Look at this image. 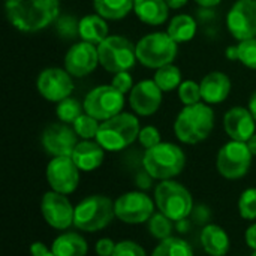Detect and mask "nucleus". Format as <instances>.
<instances>
[{
  "label": "nucleus",
  "mask_w": 256,
  "mask_h": 256,
  "mask_svg": "<svg viewBox=\"0 0 256 256\" xmlns=\"http://www.w3.org/2000/svg\"><path fill=\"white\" fill-rule=\"evenodd\" d=\"M9 22L20 32L33 33L52 24L60 12L58 0H6Z\"/></svg>",
  "instance_id": "obj_1"
},
{
  "label": "nucleus",
  "mask_w": 256,
  "mask_h": 256,
  "mask_svg": "<svg viewBox=\"0 0 256 256\" xmlns=\"http://www.w3.org/2000/svg\"><path fill=\"white\" fill-rule=\"evenodd\" d=\"M214 126V112L206 104L186 105L176 118V136L184 144H198L208 138Z\"/></svg>",
  "instance_id": "obj_2"
},
{
  "label": "nucleus",
  "mask_w": 256,
  "mask_h": 256,
  "mask_svg": "<svg viewBox=\"0 0 256 256\" xmlns=\"http://www.w3.org/2000/svg\"><path fill=\"white\" fill-rule=\"evenodd\" d=\"M140 130V122L135 116L120 112L100 123L96 141L108 152H120L138 140Z\"/></svg>",
  "instance_id": "obj_3"
},
{
  "label": "nucleus",
  "mask_w": 256,
  "mask_h": 256,
  "mask_svg": "<svg viewBox=\"0 0 256 256\" xmlns=\"http://www.w3.org/2000/svg\"><path fill=\"white\" fill-rule=\"evenodd\" d=\"M142 165L146 172L153 178L171 180L183 171L186 156L178 146L172 142H160L156 147L146 150Z\"/></svg>",
  "instance_id": "obj_4"
},
{
  "label": "nucleus",
  "mask_w": 256,
  "mask_h": 256,
  "mask_svg": "<svg viewBox=\"0 0 256 256\" xmlns=\"http://www.w3.org/2000/svg\"><path fill=\"white\" fill-rule=\"evenodd\" d=\"M116 218L114 202L105 195H90L75 207L74 225L86 232L106 228Z\"/></svg>",
  "instance_id": "obj_5"
},
{
  "label": "nucleus",
  "mask_w": 256,
  "mask_h": 256,
  "mask_svg": "<svg viewBox=\"0 0 256 256\" xmlns=\"http://www.w3.org/2000/svg\"><path fill=\"white\" fill-rule=\"evenodd\" d=\"M154 202L160 213L172 222L188 219L194 212V201L190 192L180 183L172 180H162L154 189Z\"/></svg>",
  "instance_id": "obj_6"
},
{
  "label": "nucleus",
  "mask_w": 256,
  "mask_h": 256,
  "mask_svg": "<svg viewBox=\"0 0 256 256\" xmlns=\"http://www.w3.org/2000/svg\"><path fill=\"white\" fill-rule=\"evenodd\" d=\"M177 56V42L164 32H156L144 36L136 44L138 62L152 69H159L171 64Z\"/></svg>",
  "instance_id": "obj_7"
},
{
  "label": "nucleus",
  "mask_w": 256,
  "mask_h": 256,
  "mask_svg": "<svg viewBox=\"0 0 256 256\" xmlns=\"http://www.w3.org/2000/svg\"><path fill=\"white\" fill-rule=\"evenodd\" d=\"M99 63L111 74L126 72L134 68L136 58V45L123 36H108L98 45Z\"/></svg>",
  "instance_id": "obj_8"
},
{
  "label": "nucleus",
  "mask_w": 256,
  "mask_h": 256,
  "mask_svg": "<svg viewBox=\"0 0 256 256\" xmlns=\"http://www.w3.org/2000/svg\"><path fill=\"white\" fill-rule=\"evenodd\" d=\"M252 156L246 142L232 140L219 150L216 160L218 171L228 180H238L248 174L252 165Z\"/></svg>",
  "instance_id": "obj_9"
},
{
  "label": "nucleus",
  "mask_w": 256,
  "mask_h": 256,
  "mask_svg": "<svg viewBox=\"0 0 256 256\" xmlns=\"http://www.w3.org/2000/svg\"><path fill=\"white\" fill-rule=\"evenodd\" d=\"M84 112L96 120H108L122 112L124 106V94L112 86H99L87 93L84 99Z\"/></svg>",
  "instance_id": "obj_10"
},
{
  "label": "nucleus",
  "mask_w": 256,
  "mask_h": 256,
  "mask_svg": "<svg viewBox=\"0 0 256 256\" xmlns=\"http://www.w3.org/2000/svg\"><path fill=\"white\" fill-rule=\"evenodd\" d=\"M116 218L128 225H140L154 214V201L144 192H128L114 202Z\"/></svg>",
  "instance_id": "obj_11"
},
{
  "label": "nucleus",
  "mask_w": 256,
  "mask_h": 256,
  "mask_svg": "<svg viewBox=\"0 0 256 256\" xmlns=\"http://www.w3.org/2000/svg\"><path fill=\"white\" fill-rule=\"evenodd\" d=\"M80 171L70 156L52 158L46 166V182L54 192L69 195L78 188Z\"/></svg>",
  "instance_id": "obj_12"
},
{
  "label": "nucleus",
  "mask_w": 256,
  "mask_h": 256,
  "mask_svg": "<svg viewBox=\"0 0 256 256\" xmlns=\"http://www.w3.org/2000/svg\"><path fill=\"white\" fill-rule=\"evenodd\" d=\"M70 76L72 75L66 69L46 68L38 76V92L44 99L58 104L63 99L69 98L74 90V82Z\"/></svg>",
  "instance_id": "obj_13"
},
{
  "label": "nucleus",
  "mask_w": 256,
  "mask_h": 256,
  "mask_svg": "<svg viewBox=\"0 0 256 256\" xmlns=\"http://www.w3.org/2000/svg\"><path fill=\"white\" fill-rule=\"evenodd\" d=\"M226 24L240 42L256 38V0H237L228 12Z\"/></svg>",
  "instance_id": "obj_14"
},
{
  "label": "nucleus",
  "mask_w": 256,
  "mask_h": 256,
  "mask_svg": "<svg viewBox=\"0 0 256 256\" xmlns=\"http://www.w3.org/2000/svg\"><path fill=\"white\" fill-rule=\"evenodd\" d=\"M40 212L45 222L54 230H68L74 225L75 207L63 194L46 192L40 202Z\"/></svg>",
  "instance_id": "obj_15"
},
{
  "label": "nucleus",
  "mask_w": 256,
  "mask_h": 256,
  "mask_svg": "<svg viewBox=\"0 0 256 256\" xmlns=\"http://www.w3.org/2000/svg\"><path fill=\"white\" fill-rule=\"evenodd\" d=\"M78 146V135L74 128H69L66 123L50 124L42 134V147L44 150L54 156H72L75 147Z\"/></svg>",
  "instance_id": "obj_16"
},
{
  "label": "nucleus",
  "mask_w": 256,
  "mask_h": 256,
  "mask_svg": "<svg viewBox=\"0 0 256 256\" xmlns=\"http://www.w3.org/2000/svg\"><path fill=\"white\" fill-rule=\"evenodd\" d=\"M99 64L98 48L88 42H78L64 56V69L72 76H86L92 74Z\"/></svg>",
  "instance_id": "obj_17"
},
{
  "label": "nucleus",
  "mask_w": 256,
  "mask_h": 256,
  "mask_svg": "<svg viewBox=\"0 0 256 256\" xmlns=\"http://www.w3.org/2000/svg\"><path fill=\"white\" fill-rule=\"evenodd\" d=\"M129 104L140 116L154 114L162 104V90L154 80H144L134 86L129 93Z\"/></svg>",
  "instance_id": "obj_18"
},
{
  "label": "nucleus",
  "mask_w": 256,
  "mask_h": 256,
  "mask_svg": "<svg viewBox=\"0 0 256 256\" xmlns=\"http://www.w3.org/2000/svg\"><path fill=\"white\" fill-rule=\"evenodd\" d=\"M255 118L249 108L234 106L224 117L225 132L234 141L248 142L255 134Z\"/></svg>",
  "instance_id": "obj_19"
},
{
  "label": "nucleus",
  "mask_w": 256,
  "mask_h": 256,
  "mask_svg": "<svg viewBox=\"0 0 256 256\" xmlns=\"http://www.w3.org/2000/svg\"><path fill=\"white\" fill-rule=\"evenodd\" d=\"M70 158L74 159V162L81 171H86V172L94 171L104 162L105 148L98 141L82 140L81 142H78Z\"/></svg>",
  "instance_id": "obj_20"
},
{
  "label": "nucleus",
  "mask_w": 256,
  "mask_h": 256,
  "mask_svg": "<svg viewBox=\"0 0 256 256\" xmlns=\"http://www.w3.org/2000/svg\"><path fill=\"white\" fill-rule=\"evenodd\" d=\"M201 98L207 104L224 102L231 92V80L224 72H210L200 82Z\"/></svg>",
  "instance_id": "obj_21"
},
{
  "label": "nucleus",
  "mask_w": 256,
  "mask_h": 256,
  "mask_svg": "<svg viewBox=\"0 0 256 256\" xmlns=\"http://www.w3.org/2000/svg\"><path fill=\"white\" fill-rule=\"evenodd\" d=\"M168 4L165 0H135L134 10L136 16L150 26H160L168 18Z\"/></svg>",
  "instance_id": "obj_22"
},
{
  "label": "nucleus",
  "mask_w": 256,
  "mask_h": 256,
  "mask_svg": "<svg viewBox=\"0 0 256 256\" xmlns=\"http://www.w3.org/2000/svg\"><path fill=\"white\" fill-rule=\"evenodd\" d=\"M201 244L210 256H225L230 250V237L219 225H206L201 232Z\"/></svg>",
  "instance_id": "obj_23"
},
{
  "label": "nucleus",
  "mask_w": 256,
  "mask_h": 256,
  "mask_svg": "<svg viewBox=\"0 0 256 256\" xmlns=\"http://www.w3.org/2000/svg\"><path fill=\"white\" fill-rule=\"evenodd\" d=\"M78 34L84 42L99 45L108 38L106 20L100 15H86L78 22Z\"/></svg>",
  "instance_id": "obj_24"
},
{
  "label": "nucleus",
  "mask_w": 256,
  "mask_h": 256,
  "mask_svg": "<svg viewBox=\"0 0 256 256\" xmlns=\"http://www.w3.org/2000/svg\"><path fill=\"white\" fill-rule=\"evenodd\" d=\"M51 250L56 256H86L88 244L82 236L76 232H66L52 242Z\"/></svg>",
  "instance_id": "obj_25"
},
{
  "label": "nucleus",
  "mask_w": 256,
  "mask_h": 256,
  "mask_svg": "<svg viewBox=\"0 0 256 256\" xmlns=\"http://www.w3.org/2000/svg\"><path fill=\"white\" fill-rule=\"evenodd\" d=\"M177 44H183V42H189L190 39H194L195 33H196V22L190 15L186 14H180L177 16H174L168 26V32H166Z\"/></svg>",
  "instance_id": "obj_26"
},
{
  "label": "nucleus",
  "mask_w": 256,
  "mask_h": 256,
  "mask_svg": "<svg viewBox=\"0 0 256 256\" xmlns=\"http://www.w3.org/2000/svg\"><path fill=\"white\" fill-rule=\"evenodd\" d=\"M135 0H93L98 15L105 20H122L134 8Z\"/></svg>",
  "instance_id": "obj_27"
},
{
  "label": "nucleus",
  "mask_w": 256,
  "mask_h": 256,
  "mask_svg": "<svg viewBox=\"0 0 256 256\" xmlns=\"http://www.w3.org/2000/svg\"><path fill=\"white\" fill-rule=\"evenodd\" d=\"M152 256H194V250L186 240L180 237H170L156 246Z\"/></svg>",
  "instance_id": "obj_28"
},
{
  "label": "nucleus",
  "mask_w": 256,
  "mask_h": 256,
  "mask_svg": "<svg viewBox=\"0 0 256 256\" xmlns=\"http://www.w3.org/2000/svg\"><path fill=\"white\" fill-rule=\"evenodd\" d=\"M154 82L158 84V87L162 92H171L177 87H180L182 84V72L177 66L171 64H165L159 69H156L154 74Z\"/></svg>",
  "instance_id": "obj_29"
},
{
  "label": "nucleus",
  "mask_w": 256,
  "mask_h": 256,
  "mask_svg": "<svg viewBox=\"0 0 256 256\" xmlns=\"http://www.w3.org/2000/svg\"><path fill=\"white\" fill-rule=\"evenodd\" d=\"M172 230H174V225H172V220L170 218H166L164 213H156L150 218L148 220V231L152 234V237L158 238V240H166L170 237H172Z\"/></svg>",
  "instance_id": "obj_30"
},
{
  "label": "nucleus",
  "mask_w": 256,
  "mask_h": 256,
  "mask_svg": "<svg viewBox=\"0 0 256 256\" xmlns=\"http://www.w3.org/2000/svg\"><path fill=\"white\" fill-rule=\"evenodd\" d=\"M82 108L84 106H81V104L76 99L66 98L62 102H58V105L56 108V114L62 123H66V124L72 123L74 124V122L82 114Z\"/></svg>",
  "instance_id": "obj_31"
},
{
  "label": "nucleus",
  "mask_w": 256,
  "mask_h": 256,
  "mask_svg": "<svg viewBox=\"0 0 256 256\" xmlns=\"http://www.w3.org/2000/svg\"><path fill=\"white\" fill-rule=\"evenodd\" d=\"M99 120H96L94 117H92L90 114L84 112L81 114L72 124V128L75 129L76 135L82 140H92L96 138L98 132H99Z\"/></svg>",
  "instance_id": "obj_32"
},
{
  "label": "nucleus",
  "mask_w": 256,
  "mask_h": 256,
  "mask_svg": "<svg viewBox=\"0 0 256 256\" xmlns=\"http://www.w3.org/2000/svg\"><path fill=\"white\" fill-rule=\"evenodd\" d=\"M238 212L243 219H256V188L246 189L238 200Z\"/></svg>",
  "instance_id": "obj_33"
},
{
  "label": "nucleus",
  "mask_w": 256,
  "mask_h": 256,
  "mask_svg": "<svg viewBox=\"0 0 256 256\" xmlns=\"http://www.w3.org/2000/svg\"><path fill=\"white\" fill-rule=\"evenodd\" d=\"M178 98L186 105H195L200 102L201 98V86L195 81H183L178 87Z\"/></svg>",
  "instance_id": "obj_34"
},
{
  "label": "nucleus",
  "mask_w": 256,
  "mask_h": 256,
  "mask_svg": "<svg viewBox=\"0 0 256 256\" xmlns=\"http://www.w3.org/2000/svg\"><path fill=\"white\" fill-rule=\"evenodd\" d=\"M237 46H238V60L244 66L256 69V38L242 40Z\"/></svg>",
  "instance_id": "obj_35"
},
{
  "label": "nucleus",
  "mask_w": 256,
  "mask_h": 256,
  "mask_svg": "<svg viewBox=\"0 0 256 256\" xmlns=\"http://www.w3.org/2000/svg\"><path fill=\"white\" fill-rule=\"evenodd\" d=\"M138 141L144 148H153L158 144H160V134L154 126H146L140 130Z\"/></svg>",
  "instance_id": "obj_36"
},
{
  "label": "nucleus",
  "mask_w": 256,
  "mask_h": 256,
  "mask_svg": "<svg viewBox=\"0 0 256 256\" xmlns=\"http://www.w3.org/2000/svg\"><path fill=\"white\" fill-rule=\"evenodd\" d=\"M112 256H147L146 250L135 242L124 240L116 244V250Z\"/></svg>",
  "instance_id": "obj_37"
},
{
  "label": "nucleus",
  "mask_w": 256,
  "mask_h": 256,
  "mask_svg": "<svg viewBox=\"0 0 256 256\" xmlns=\"http://www.w3.org/2000/svg\"><path fill=\"white\" fill-rule=\"evenodd\" d=\"M134 81H132V76L126 70V72H118V74H114V78H112V82L111 86L118 90L120 93L126 94V93H130V90L134 88Z\"/></svg>",
  "instance_id": "obj_38"
},
{
  "label": "nucleus",
  "mask_w": 256,
  "mask_h": 256,
  "mask_svg": "<svg viewBox=\"0 0 256 256\" xmlns=\"http://www.w3.org/2000/svg\"><path fill=\"white\" fill-rule=\"evenodd\" d=\"M94 250L98 256H112L114 250H116V243L111 238H100Z\"/></svg>",
  "instance_id": "obj_39"
},
{
  "label": "nucleus",
  "mask_w": 256,
  "mask_h": 256,
  "mask_svg": "<svg viewBox=\"0 0 256 256\" xmlns=\"http://www.w3.org/2000/svg\"><path fill=\"white\" fill-rule=\"evenodd\" d=\"M192 214H194L196 224H204V222H208V219H210V210L207 207H204V206H200V207L194 208Z\"/></svg>",
  "instance_id": "obj_40"
},
{
  "label": "nucleus",
  "mask_w": 256,
  "mask_h": 256,
  "mask_svg": "<svg viewBox=\"0 0 256 256\" xmlns=\"http://www.w3.org/2000/svg\"><path fill=\"white\" fill-rule=\"evenodd\" d=\"M30 254H32V256H56L52 254V250H48L46 246L44 243H40V242H36V243L32 244Z\"/></svg>",
  "instance_id": "obj_41"
},
{
  "label": "nucleus",
  "mask_w": 256,
  "mask_h": 256,
  "mask_svg": "<svg viewBox=\"0 0 256 256\" xmlns=\"http://www.w3.org/2000/svg\"><path fill=\"white\" fill-rule=\"evenodd\" d=\"M246 243L250 249L256 250V224L250 225L246 231Z\"/></svg>",
  "instance_id": "obj_42"
},
{
  "label": "nucleus",
  "mask_w": 256,
  "mask_h": 256,
  "mask_svg": "<svg viewBox=\"0 0 256 256\" xmlns=\"http://www.w3.org/2000/svg\"><path fill=\"white\" fill-rule=\"evenodd\" d=\"M152 176L148 174V172H142V174H140L138 177H136V184L141 188V189H148L150 188V184H152Z\"/></svg>",
  "instance_id": "obj_43"
},
{
  "label": "nucleus",
  "mask_w": 256,
  "mask_h": 256,
  "mask_svg": "<svg viewBox=\"0 0 256 256\" xmlns=\"http://www.w3.org/2000/svg\"><path fill=\"white\" fill-rule=\"evenodd\" d=\"M225 56H226L230 60H238V46H237V45L228 46L226 51H225Z\"/></svg>",
  "instance_id": "obj_44"
},
{
  "label": "nucleus",
  "mask_w": 256,
  "mask_h": 256,
  "mask_svg": "<svg viewBox=\"0 0 256 256\" xmlns=\"http://www.w3.org/2000/svg\"><path fill=\"white\" fill-rule=\"evenodd\" d=\"M165 2L171 9H180L188 3V0H165Z\"/></svg>",
  "instance_id": "obj_45"
},
{
  "label": "nucleus",
  "mask_w": 256,
  "mask_h": 256,
  "mask_svg": "<svg viewBox=\"0 0 256 256\" xmlns=\"http://www.w3.org/2000/svg\"><path fill=\"white\" fill-rule=\"evenodd\" d=\"M195 2L202 8H213V6H218L222 0H195Z\"/></svg>",
  "instance_id": "obj_46"
},
{
  "label": "nucleus",
  "mask_w": 256,
  "mask_h": 256,
  "mask_svg": "<svg viewBox=\"0 0 256 256\" xmlns=\"http://www.w3.org/2000/svg\"><path fill=\"white\" fill-rule=\"evenodd\" d=\"M249 111L252 112V116H254V118H255L256 122V92L250 96V99H249Z\"/></svg>",
  "instance_id": "obj_47"
},
{
  "label": "nucleus",
  "mask_w": 256,
  "mask_h": 256,
  "mask_svg": "<svg viewBox=\"0 0 256 256\" xmlns=\"http://www.w3.org/2000/svg\"><path fill=\"white\" fill-rule=\"evenodd\" d=\"M246 144H248V147H249L250 153H252L254 156H256V134L252 135V138H250Z\"/></svg>",
  "instance_id": "obj_48"
},
{
  "label": "nucleus",
  "mask_w": 256,
  "mask_h": 256,
  "mask_svg": "<svg viewBox=\"0 0 256 256\" xmlns=\"http://www.w3.org/2000/svg\"><path fill=\"white\" fill-rule=\"evenodd\" d=\"M188 228H189V222H188L186 219H182V220L177 222V230H178L180 232H184Z\"/></svg>",
  "instance_id": "obj_49"
},
{
  "label": "nucleus",
  "mask_w": 256,
  "mask_h": 256,
  "mask_svg": "<svg viewBox=\"0 0 256 256\" xmlns=\"http://www.w3.org/2000/svg\"><path fill=\"white\" fill-rule=\"evenodd\" d=\"M250 256H256V250H255V252H254V254H252V255H250Z\"/></svg>",
  "instance_id": "obj_50"
}]
</instances>
